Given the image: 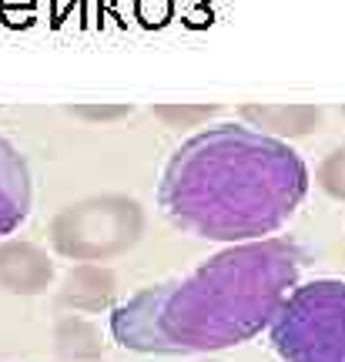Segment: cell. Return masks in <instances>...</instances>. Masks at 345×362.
Segmentation results:
<instances>
[{
    "label": "cell",
    "instance_id": "obj_1",
    "mask_svg": "<svg viewBox=\"0 0 345 362\" xmlns=\"http://www.w3.org/2000/svg\"><path fill=\"white\" fill-rule=\"evenodd\" d=\"M305 252L292 238L242 242L192 275L151 285L111 315V332L134 352H221L269 329L298 285Z\"/></svg>",
    "mask_w": 345,
    "mask_h": 362
},
{
    "label": "cell",
    "instance_id": "obj_2",
    "mask_svg": "<svg viewBox=\"0 0 345 362\" xmlns=\"http://www.w3.org/2000/svg\"><path fill=\"white\" fill-rule=\"evenodd\" d=\"M305 194L308 168L292 144L245 124H215L168 158L158 205L181 232L242 245L275 235Z\"/></svg>",
    "mask_w": 345,
    "mask_h": 362
},
{
    "label": "cell",
    "instance_id": "obj_3",
    "mask_svg": "<svg viewBox=\"0 0 345 362\" xmlns=\"http://www.w3.org/2000/svg\"><path fill=\"white\" fill-rule=\"evenodd\" d=\"M269 336L285 362H345V282L295 285L269 322Z\"/></svg>",
    "mask_w": 345,
    "mask_h": 362
},
{
    "label": "cell",
    "instance_id": "obj_4",
    "mask_svg": "<svg viewBox=\"0 0 345 362\" xmlns=\"http://www.w3.org/2000/svg\"><path fill=\"white\" fill-rule=\"evenodd\" d=\"M30 211V171L21 151L0 134V235H11Z\"/></svg>",
    "mask_w": 345,
    "mask_h": 362
},
{
    "label": "cell",
    "instance_id": "obj_5",
    "mask_svg": "<svg viewBox=\"0 0 345 362\" xmlns=\"http://www.w3.org/2000/svg\"><path fill=\"white\" fill-rule=\"evenodd\" d=\"M138 13L144 17V24H151V13L154 24H161V17L168 13V0H138Z\"/></svg>",
    "mask_w": 345,
    "mask_h": 362
}]
</instances>
